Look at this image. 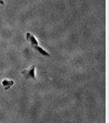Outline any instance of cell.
<instances>
[{
	"instance_id": "obj_4",
	"label": "cell",
	"mask_w": 109,
	"mask_h": 123,
	"mask_svg": "<svg viewBox=\"0 0 109 123\" xmlns=\"http://www.w3.org/2000/svg\"><path fill=\"white\" fill-rule=\"evenodd\" d=\"M32 48H34L37 52H39V53H40L41 55H43V57H48V58L50 57V53H48V52H47L46 50H43V49L41 48L40 46H34V47H32Z\"/></svg>"
},
{
	"instance_id": "obj_5",
	"label": "cell",
	"mask_w": 109,
	"mask_h": 123,
	"mask_svg": "<svg viewBox=\"0 0 109 123\" xmlns=\"http://www.w3.org/2000/svg\"><path fill=\"white\" fill-rule=\"evenodd\" d=\"M0 3H1V5H3V3H5V2H3V0H0Z\"/></svg>"
},
{
	"instance_id": "obj_2",
	"label": "cell",
	"mask_w": 109,
	"mask_h": 123,
	"mask_svg": "<svg viewBox=\"0 0 109 123\" xmlns=\"http://www.w3.org/2000/svg\"><path fill=\"white\" fill-rule=\"evenodd\" d=\"M26 39L28 42H30V44H31V47H34V46H39V43H38L37 39L34 38V36L32 33H30V32H27L26 33Z\"/></svg>"
},
{
	"instance_id": "obj_1",
	"label": "cell",
	"mask_w": 109,
	"mask_h": 123,
	"mask_svg": "<svg viewBox=\"0 0 109 123\" xmlns=\"http://www.w3.org/2000/svg\"><path fill=\"white\" fill-rule=\"evenodd\" d=\"M21 74L23 75L25 79L29 80V79H32V80H36V66H31L27 70H23L21 71Z\"/></svg>"
},
{
	"instance_id": "obj_3",
	"label": "cell",
	"mask_w": 109,
	"mask_h": 123,
	"mask_svg": "<svg viewBox=\"0 0 109 123\" xmlns=\"http://www.w3.org/2000/svg\"><path fill=\"white\" fill-rule=\"evenodd\" d=\"M1 84H2V86L5 88V90H9L14 84V80H6V79H5V80H2Z\"/></svg>"
}]
</instances>
